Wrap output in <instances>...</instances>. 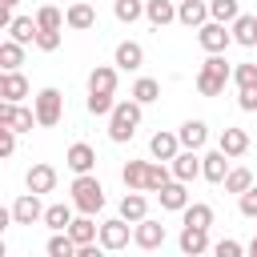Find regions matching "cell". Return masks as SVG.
<instances>
[{"label":"cell","instance_id":"1","mask_svg":"<svg viewBox=\"0 0 257 257\" xmlns=\"http://www.w3.org/2000/svg\"><path fill=\"white\" fill-rule=\"evenodd\" d=\"M141 108H145V104H137L133 96H128V100H116L112 112H108V141H116V145L133 141V133L141 128Z\"/></svg>","mask_w":257,"mask_h":257},{"label":"cell","instance_id":"2","mask_svg":"<svg viewBox=\"0 0 257 257\" xmlns=\"http://www.w3.org/2000/svg\"><path fill=\"white\" fill-rule=\"evenodd\" d=\"M72 209L84 217H96L104 209V185L96 181V173H80L72 181Z\"/></svg>","mask_w":257,"mask_h":257},{"label":"cell","instance_id":"3","mask_svg":"<svg viewBox=\"0 0 257 257\" xmlns=\"http://www.w3.org/2000/svg\"><path fill=\"white\" fill-rule=\"evenodd\" d=\"M229 80H233V68H229L225 56H209V60L197 68V92H201V96H221Z\"/></svg>","mask_w":257,"mask_h":257},{"label":"cell","instance_id":"4","mask_svg":"<svg viewBox=\"0 0 257 257\" xmlns=\"http://www.w3.org/2000/svg\"><path fill=\"white\" fill-rule=\"evenodd\" d=\"M32 112H36V124H40V128L60 124V116H64V96H60V88H40V92L32 96Z\"/></svg>","mask_w":257,"mask_h":257},{"label":"cell","instance_id":"5","mask_svg":"<svg viewBox=\"0 0 257 257\" xmlns=\"http://www.w3.org/2000/svg\"><path fill=\"white\" fill-rule=\"evenodd\" d=\"M96 241H100V249H104V253H116V249H124V245L133 241V225H128L124 217L100 221V229H96Z\"/></svg>","mask_w":257,"mask_h":257},{"label":"cell","instance_id":"6","mask_svg":"<svg viewBox=\"0 0 257 257\" xmlns=\"http://www.w3.org/2000/svg\"><path fill=\"white\" fill-rule=\"evenodd\" d=\"M197 44H201L209 56H221V52L233 44V32H229V24L209 20V24H201V28H197Z\"/></svg>","mask_w":257,"mask_h":257},{"label":"cell","instance_id":"7","mask_svg":"<svg viewBox=\"0 0 257 257\" xmlns=\"http://www.w3.org/2000/svg\"><path fill=\"white\" fill-rule=\"evenodd\" d=\"M133 245H137V249H145V253L161 249V245H165V225H161V221H153V217L137 221V225H133Z\"/></svg>","mask_w":257,"mask_h":257},{"label":"cell","instance_id":"8","mask_svg":"<svg viewBox=\"0 0 257 257\" xmlns=\"http://www.w3.org/2000/svg\"><path fill=\"white\" fill-rule=\"evenodd\" d=\"M169 169H173V181H197L201 177V153H193V149H181L173 161H169Z\"/></svg>","mask_w":257,"mask_h":257},{"label":"cell","instance_id":"9","mask_svg":"<svg viewBox=\"0 0 257 257\" xmlns=\"http://www.w3.org/2000/svg\"><path fill=\"white\" fill-rule=\"evenodd\" d=\"M24 185H28V193H36V197H40V193H52V189H56V169H52L48 161H36V165L24 173Z\"/></svg>","mask_w":257,"mask_h":257},{"label":"cell","instance_id":"10","mask_svg":"<svg viewBox=\"0 0 257 257\" xmlns=\"http://www.w3.org/2000/svg\"><path fill=\"white\" fill-rule=\"evenodd\" d=\"M12 221H16V225H36V221H44L40 197H36V193H20L16 205H12Z\"/></svg>","mask_w":257,"mask_h":257},{"label":"cell","instance_id":"11","mask_svg":"<svg viewBox=\"0 0 257 257\" xmlns=\"http://www.w3.org/2000/svg\"><path fill=\"white\" fill-rule=\"evenodd\" d=\"M64 165H68L76 177H80V173H92V169H96V149H92V145H84V141H76V145H68Z\"/></svg>","mask_w":257,"mask_h":257},{"label":"cell","instance_id":"12","mask_svg":"<svg viewBox=\"0 0 257 257\" xmlns=\"http://www.w3.org/2000/svg\"><path fill=\"white\" fill-rule=\"evenodd\" d=\"M229 157L221 153V149H213V153H205L201 157V177L209 181V185H225V177H229Z\"/></svg>","mask_w":257,"mask_h":257},{"label":"cell","instance_id":"13","mask_svg":"<svg viewBox=\"0 0 257 257\" xmlns=\"http://www.w3.org/2000/svg\"><path fill=\"white\" fill-rule=\"evenodd\" d=\"M177 20L197 32L201 24H209V0H177Z\"/></svg>","mask_w":257,"mask_h":257},{"label":"cell","instance_id":"14","mask_svg":"<svg viewBox=\"0 0 257 257\" xmlns=\"http://www.w3.org/2000/svg\"><path fill=\"white\" fill-rule=\"evenodd\" d=\"M112 64H116L120 72H137V68L145 64V48H141L137 40H120L116 52H112Z\"/></svg>","mask_w":257,"mask_h":257},{"label":"cell","instance_id":"15","mask_svg":"<svg viewBox=\"0 0 257 257\" xmlns=\"http://www.w3.org/2000/svg\"><path fill=\"white\" fill-rule=\"evenodd\" d=\"M177 245H181V253H185V257H201V253H209V249H213V245H209V229H193V225H185V229H181Z\"/></svg>","mask_w":257,"mask_h":257},{"label":"cell","instance_id":"16","mask_svg":"<svg viewBox=\"0 0 257 257\" xmlns=\"http://www.w3.org/2000/svg\"><path fill=\"white\" fill-rule=\"evenodd\" d=\"M116 64H96L88 72V92H100V96H112L116 92Z\"/></svg>","mask_w":257,"mask_h":257},{"label":"cell","instance_id":"17","mask_svg":"<svg viewBox=\"0 0 257 257\" xmlns=\"http://www.w3.org/2000/svg\"><path fill=\"white\" fill-rule=\"evenodd\" d=\"M177 141H181V149L201 153V149H205V141H209V124H205V120H185V124L177 128Z\"/></svg>","mask_w":257,"mask_h":257},{"label":"cell","instance_id":"18","mask_svg":"<svg viewBox=\"0 0 257 257\" xmlns=\"http://www.w3.org/2000/svg\"><path fill=\"white\" fill-rule=\"evenodd\" d=\"M64 24H68L72 32H88V28L96 24V8H92V4H84V0H76V4H68Z\"/></svg>","mask_w":257,"mask_h":257},{"label":"cell","instance_id":"19","mask_svg":"<svg viewBox=\"0 0 257 257\" xmlns=\"http://www.w3.org/2000/svg\"><path fill=\"white\" fill-rule=\"evenodd\" d=\"M229 32H233V44H241V48H253V44H257V16L241 12V16L229 24Z\"/></svg>","mask_w":257,"mask_h":257},{"label":"cell","instance_id":"20","mask_svg":"<svg viewBox=\"0 0 257 257\" xmlns=\"http://www.w3.org/2000/svg\"><path fill=\"white\" fill-rule=\"evenodd\" d=\"M217 149H221L229 161H233V157H245V149H249V133H245V128H221Z\"/></svg>","mask_w":257,"mask_h":257},{"label":"cell","instance_id":"21","mask_svg":"<svg viewBox=\"0 0 257 257\" xmlns=\"http://www.w3.org/2000/svg\"><path fill=\"white\" fill-rule=\"evenodd\" d=\"M149 153H153V161H173L177 153H181V141H177V133H153V141H149Z\"/></svg>","mask_w":257,"mask_h":257},{"label":"cell","instance_id":"22","mask_svg":"<svg viewBox=\"0 0 257 257\" xmlns=\"http://www.w3.org/2000/svg\"><path fill=\"white\" fill-rule=\"evenodd\" d=\"M157 201H161V209H169V213H181V209L189 205V189H185V181H169V185L157 193Z\"/></svg>","mask_w":257,"mask_h":257},{"label":"cell","instance_id":"23","mask_svg":"<svg viewBox=\"0 0 257 257\" xmlns=\"http://www.w3.org/2000/svg\"><path fill=\"white\" fill-rule=\"evenodd\" d=\"M145 16L153 28H165L177 20V0H145Z\"/></svg>","mask_w":257,"mask_h":257},{"label":"cell","instance_id":"24","mask_svg":"<svg viewBox=\"0 0 257 257\" xmlns=\"http://www.w3.org/2000/svg\"><path fill=\"white\" fill-rule=\"evenodd\" d=\"M120 217H124L128 225L145 221V217H149V201H145V193H133V189H128V193L120 197Z\"/></svg>","mask_w":257,"mask_h":257},{"label":"cell","instance_id":"25","mask_svg":"<svg viewBox=\"0 0 257 257\" xmlns=\"http://www.w3.org/2000/svg\"><path fill=\"white\" fill-rule=\"evenodd\" d=\"M36 16H12V24H8V40H16V44H36Z\"/></svg>","mask_w":257,"mask_h":257},{"label":"cell","instance_id":"26","mask_svg":"<svg viewBox=\"0 0 257 257\" xmlns=\"http://www.w3.org/2000/svg\"><path fill=\"white\" fill-rule=\"evenodd\" d=\"M169 181H173V169L165 161H149V169H145V193H161Z\"/></svg>","mask_w":257,"mask_h":257},{"label":"cell","instance_id":"27","mask_svg":"<svg viewBox=\"0 0 257 257\" xmlns=\"http://www.w3.org/2000/svg\"><path fill=\"white\" fill-rule=\"evenodd\" d=\"M181 221H185V225H193V229H209V225H213V205L193 201V205H185V209H181Z\"/></svg>","mask_w":257,"mask_h":257},{"label":"cell","instance_id":"28","mask_svg":"<svg viewBox=\"0 0 257 257\" xmlns=\"http://www.w3.org/2000/svg\"><path fill=\"white\" fill-rule=\"evenodd\" d=\"M96 229H100V225H96L92 217H84V213H80V217H72V225H68L64 233H68L76 245H92V241H96Z\"/></svg>","mask_w":257,"mask_h":257},{"label":"cell","instance_id":"29","mask_svg":"<svg viewBox=\"0 0 257 257\" xmlns=\"http://www.w3.org/2000/svg\"><path fill=\"white\" fill-rule=\"evenodd\" d=\"M36 28H40V32H60V28H64V12H60L56 4H40V8H36Z\"/></svg>","mask_w":257,"mask_h":257},{"label":"cell","instance_id":"30","mask_svg":"<svg viewBox=\"0 0 257 257\" xmlns=\"http://www.w3.org/2000/svg\"><path fill=\"white\" fill-rule=\"evenodd\" d=\"M145 169H149V161H124V169H120V181H124V189H133V193H145Z\"/></svg>","mask_w":257,"mask_h":257},{"label":"cell","instance_id":"31","mask_svg":"<svg viewBox=\"0 0 257 257\" xmlns=\"http://www.w3.org/2000/svg\"><path fill=\"white\" fill-rule=\"evenodd\" d=\"M20 64H24V44L0 40V68H4V72H20Z\"/></svg>","mask_w":257,"mask_h":257},{"label":"cell","instance_id":"32","mask_svg":"<svg viewBox=\"0 0 257 257\" xmlns=\"http://www.w3.org/2000/svg\"><path fill=\"white\" fill-rule=\"evenodd\" d=\"M24 96H28V76L24 72H4V100L20 104Z\"/></svg>","mask_w":257,"mask_h":257},{"label":"cell","instance_id":"33","mask_svg":"<svg viewBox=\"0 0 257 257\" xmlns=\"http://www.w3.org/2000/svg\"><path fill=\"white\" fill-rule=\"evenodd\" d=\"M137 104H153V100H161V80H153V76H141L137 84H133V92H128Z\"/></svg>","mask_w":257,"mask_h":257},{"label":"cell","instance_id":"34","mask_svg":"<svg viewBox=\"0 0 257 257\" xmlns=\"http://www.w3.org/2000/svg\"><path fill=\"white\" fill-rule=\"evenodd\" d=\"M44 225H48L52 233H64V229L72 225V205H48V209H44Z\"/></svg>","mask_w":257,"mask_h":257},{"label":"cell","instance_id":"35","mask_svg":"<svg viewBox=\"0 0 257 257\" xmlns=\"http://www.w3.org/2000/svg\"><path fill=\"white\" fill-rule=\"evenodd\" d=\"M241 16V4L237 0H209V20H217V24H233Z\"/></svg>","mask_w":257,"mask_h":257},{"label":"cell","instance_id":"36","mask_svg":"<svg viewBox=\"0 0 257 257\" xmlns=\"http://www.w3.org/2000/svg\"><path fill=\"white\" fill-rule=\"evenodd\" d=\"M112 16L120 24H137L145 16V0H112Z\"/></svg>","mask_w":257,"mask_h":257},{"label":"cell","instance_id":"37","mask_svg":"<svg viewBox=\"0 0 257 257\" xmlns=\"http://www.w3.org/2000/svg\"><path fill=\"white\" fill-rule=\"evenodd\" d=\"M44 253H48V257H76V241H72L68 233H52L48 245H44Z\"/></svg>","mask_w":257,"mask_h":257},{"label":"cell","instance_id":"38","mask_svg":"<svg viewBox=\"0 0 257 257\" xmlns=\"http://www.w3.org/2000/svg\"><path fill=\"white\" fill-rule=\"evenodd\" d=\"M245 189H253V173H249V169H241V165H237V169H229V177H225V193H237V197H241Z\"/></svg>","mask_w":257,"mask_h":257},{"label":"cell","instance_id":"39","mask_svg":"<svg viewBox=\"0 0 257 257\" xmlns=\"http://www.w3.org/2000/svg\"><path fill=\"white\" fill-rule=\"evenodd\" d=\"M233 84H237V88H253V84H257V64H253V60L233 64Z\"/></svg>","mask_w":257,"mask_h":257},{"label":"cell","instance_id":"40","mask_svg":"<svg viewBox=\"0 0 257 257\" xmlns=\"http://www.w3.org/2000/svg\"><path fill=\"white\" fill-rule=\"evenodd\" d=\"M237 209H241V217L257 221V185H253V189H245V193L237 197Z\"/></svg>","mask_w":257,"mask_h":257},{"label":"cell","instance_id":"41","mask_svg":"<svg viewBox=\"0 0 257 257\" xmlns=\"http://www.w3.org/2000/svg\"><path fill=\"white\" fill-rule=\"evenodd\" d=\"M112 104H116L112 96H100V92H88V112H92V116H108V112H112Z\"/></svg>","mask_w":257,"mask_h":257},{"label":"cell","instance_id":"42","mask_svg":"<svg viewBox=\"0 0 257 257\" xmlns=\"http://www.w3.org/2000/svg\"><path fill=\"white\" fill-rule=\"evenodd\" d=\"M32 124H36V112L20 104V108H16V120H12V133H16V137H20V133H32Z\"/></svg>","mask_w":257,"mask_h":257},{"label":"cell","instance_id":"43","mask_svg":"<svg viewBox=\"0 0 257 257\" xmlns=\"http://www.w3.org/2000/svg\"><path fill=\"white\" fill-rule=\"evenodd\" d=\"M213 257H245V245H241V241H233V237H225V241H217V245H213Z\"/></svg>","mask_w":257,"mask_h":257},{"label":"cell","instance_id":"44","mask_svg":"<svg viewBox=\"0 0 257 257\" xmlns=\"http://www.w3.org/2000/svg\"><path fill=\"white\" fill-rule=\"evenodd\" d=\"M237 104H241V112H257V84L253 88H237Z\"/></svg>","mask_w":257,"mask_h":257},{"label":"cell","instance_id":"45","mask_svg":"<svg viewBox=\"0 0 257 257\" xmlns=\"http://www.w3.org/2000/svg\"><path fill=\"white\" fill-rule=\"evenodd\" d=\"M36 48L40 52H56L60 48V32H36Z\"/></svg>","mask_w":257,"mask_h":257},{"label":"cell","instance_id":"46","mask_svg":"<svg viewBox=\"0 0 257 257\" xmlns=\"http://www.w3.org/2000/svg\"><path fill=\"white\" fill-rule=\"evenodd\" d=\"M12 153H16V133L0 124V161H4V157H12Z\"/></svg>","mask_w":257,"mask_h":257},{"label":"cell","instance_id":"47","mask_svg":"<svg viewBox=\"0 0 257 257\" xmlns=\"http://www.w3.org/2000/svg\"><path fill=\"white\" fill-rule=\"evenodd\" d=\"M16 108H20V104H12V100H0V124H4V128H12V120H16Z\"/></svg>","mask_w":257,"mask_h":257},{"label":"cell","instance_id":"48","mask_svg":"<svg viewBox=\"0 0 257 257\" xmlns=\"http://www.w3.org/2000/svg\"><path fill=\"white\" fill-rule=\"evenodd\" d=\"M76 257H104V249H100V241H92V245H76Z\"/></svg>","mask_w":257,"mask_h":257},{"label":"cell","instance_id":"49","mask_svg":"<svg viewBox=\"0 0 257 257\" xmlns=\"http://www.w3.org/2000/svg\"><path fill=\"white\" fill-rule=\"evenodd\" d=\"M8 24H12V8L0 4V32H8Z\"/></svg>","mask_w":257,"mask_h":257},{"label":"cell","instance_id":"50","mask_svg":"<svg viewBox=\"0 0 257 257\" xmlns=\"http://www.w3.org/2000/svg\"><path fill=\"white\" fill-rule=\"evenodd\" d=\"M8 225H16V221H12V209H4V205H0V233H4Z\"/></svg>","mask_w":257,"mask_h":257},{"label":"cell","instance_id":"51","mask_svg":"<svg viewBox=\"0 0 257 257\" xmlns=\"http://www.w3.org/2000/svg\"><path fill=\"white\" fill-rule=\"evenodd\" d=\"M245 257H257V237H253V241L245 245Z\"/></svg>","mask_w":257,"mask_h":257},{"label":"cell","instance_id":"52","mask_svg":"<svg viewBox=\"0 0 257 257\" xmlns=\"http://www.w3.org/2000/svg\"><path fill=\"white\" fill-rule=\"evenodd\" d=\"M0 257H8V245H4V233H0Z\"/></svg>","mask_w":257,"mask_h":257},{"label":"cell","instance_id":"53","mask_svg":"<svg viewBox=\"0 0 257 257\" xmlns=\"http://www.w3.org/2000/svg\"><path fill=\"white\" fill-rule=\"evenodd\" d=\"M0 100H4V68H0Z\"/></svg>","mask_w":257,"mask_h":257},{"label":"cell","instance_id":"54","mask_svg":"<svg viewBox=\"0 0 257 257\" xmlns=\"http://www.w3.org/2000/svg\"><path fill=\"white\" fill-rule=\"evenodd\" d=\"M0 4H8V8H16V4H20V0H0Z\"/></svg>","mask_w":257,"mask_h":257}]
</instances>
